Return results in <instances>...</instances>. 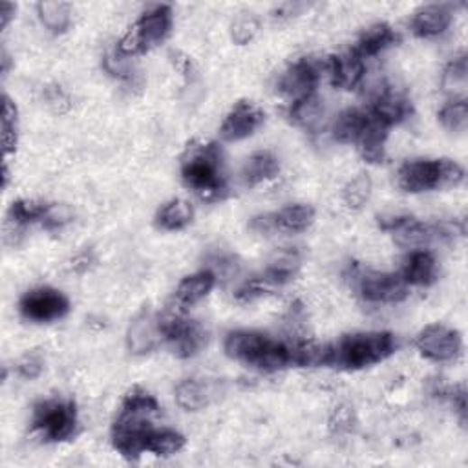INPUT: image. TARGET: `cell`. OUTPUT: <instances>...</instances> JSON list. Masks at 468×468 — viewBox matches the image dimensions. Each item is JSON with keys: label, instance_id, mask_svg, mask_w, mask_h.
Instances as JSON below:
<instances>
[{"label": "cell", "instance_id": "obj_37", "mask_svg": "<svg viewBox=\"0 0 468 468\" xmlns=\"http://www.w3.org/2000/svg\"><path fill=\"white\" fill-rule=\"evenodd\" d=\"M258 33V21L252 15H242L233 24V39L236 44H247Z\"/></svg>", "mask_w": 468, "mask_h": 468}, {"label": "cell", "instance_id": "obj_3", "mask_svg": "<svg viewBox=\"0 0 468 468\" xmlns=\"http://www.w3.org/2000/svg\"><path fill=\"white\" fill-rule=\"evenodd\" d=\"M225 353L262 372H279L293 366V344L277 341L262 331H231L225 337Z\"/></svg>", "mask_w": 468, "mask_h": 468}, {"label": "cell", "instance_id": "obj_20", "mask_svg": "<svg viewBox=\"0 0 468 468\" xmlns=\"http://www.w3.org/2000/svg\"><path fill=\"white\" fill-rule=\"evenodd\" d=\"M298 265H300L298 252L295 249H282L271 258L270 265H267V270L262 275V280L265 284H270L271 288L286 286L295 279Z\"/></svg>", "mask_w": 468, "mask_h": 468}, {"label": "cell", "instance_id": "obj_29", "mask_svg": "<svg viewBox=\"0 0 468 468\" xmlns=\"http://www.w3.org/2000/svg\"><path fill=\"white\" fill-rule=\"evenodd\" d=\"M289 117L298 124L302 126L304 130L315 133L322 128L324 124V105L322 101L315 96L311 97H306L295 105H291V110H289Z\"/></svg>", "mask_w": 468, "mask_h": 468}, {"label": "cell", "instance_id": "obj_13", "mask_svg": "<svg viewBox=\"0 0 468 468\" xmlns=\"http://www.w3.org/2000/svg\"><path fill=\"white\" fill-rule=\"evenodd\" d=\"M320 79L318 66L313 60L300 59L293 62L282 74L279 81V92L289 99L291 105L315 96L317 85Z\"/></svg>", "mask_w": 468, "mask_h": 468}, {"label": "cell", "instance_id": "obj_23", "mask_svg": "<svg viewBox=\"0 0 468 468\" xmlns=\"http://www.w3.org/2000/svg\"><path fill=\"white\" fill-rule=\"evenodd\" d=\"M397 33L395 30L390 26V24H384V23H379V24H373L370 26L357 41L353 51L362 57V59H368V57H377L381 51H384L386 48L393 46L397 42Z\"/></svg>", "mask_w": 468, "mask_h": 468}, {"label": "cell", "instance_id": "obj_36", "mask_svg": "<svg viewBox=\"0 0 468 468\" xmlns=\"http://www.w3.org/2000/svg\"><path fill=\"white\" fill-rule=\"evenodd\" d=\"M372 194V179L368 174H359L344 188V202L352 209H361Z\"/></svg>", "mask_w": 468, "mask_h": 468}, {"label": "cell", "instance_id": "obj_11", "mask_svg": "<svg viewBox=\"0 0 468 468\" xmlns=\"http://www.w3.org/2000/svg\"><path fill=\"white\" fill-rule=\"evenodd\" d=\"M416 348L428 361L452 362L461 355L463 339L455 329L443 324H432L419 333Z\"/></svg>", "mask_w": 468, "mask_h": 468}, {"label": "cell", "instance_id": "obj_27", "mask_svg": "<svg viewBox=\"0 0 468 468\" xmlns=\"http://www.w3.org/2000/svg\"><path fill=\"white\" fill-rule=\"evenodd\" d=\"M273 220H275V231L304 233L315 222V209L304 204L288 206L279 213H273Z\"/></svg>", "mask_w": 468, "mask_h": 468}, {"label": "cell", "instance_id": "obj_24", "mask_svg": "<svg viewBox=\"0 0 468 468\" xmlns=\"http://www.w3.org/2000/svg\"><path fill=\"white\" fill-rule=\"evenodd\" d=\"M280 172V163L271 152H256L243 163L242 179L249 187H256L267 179H273Z\"/></svg>", "mask_w": 468, "mask_h": 468}, {"label": "cell", "instance_id": "obj_5", "mask_svg": "<svg viewBox=\"0 0 468 468\" xmlns=\"http://www.w3.org/2000/svg\"><path fill=\"white\" fill-rule=\"evenodd\" d=\"M464 170L452 160H412L397 172V185L405 192L419 194L455 187L463 181Z\"/></svg>", "mask_w": 468, "mask_h": 468}, {"label": "cell", "instance_id": "obj_25", "mask_svg": "<svg viewBox=\"0 0 468 468\" xmlns=\"http://www.w3.org/2000/svg\"><path fill=\"white\" fill-rule=\"evenodd\" d=\"M370 121V114L359 108H348L339 114V117L333 123V138L339 143H357L362 130Z\"/></svg>", "mask_w": 468, "mask_h": 468}, {"label": "cell", "instance_id": "obj_14", "mask_svg": "<svg viewBox=\"0 0 468 468\" xmlns=\"http://www.w3.org/2000/svg\"><path fill=\"white\" fill-rule=\"evenodd\" d=\"M265 119V114L260 106H256L251 101H240L236 103L231 112L225 115L222 126H220V136L225 142H242L262 126Z\"/></svg>", "mask_w": 468, "mask_h": 468}, {"label": "cell", "instance_id": "obj_21", "mask_svg": "<svg viewBox=\"0 0 468 468\" xmlns=\"http://www.w3.org/2000/svg\"><path fill=\"white\" fill-rule=\"evenodd\" d=\"M216 286V275L211 270L194 273L190 277H185L178 289H176V300L179 306H194L199 300H204Z\"/></svg>", "mask_w": 468, "mask_h": 468}, {"label": "cell", "instance_id": "obj_30", "mask_svg": "<svg viewBox=\"0 0 468 468\" xmlns=\"http://www.w3.org/2000/svg\"><path fill=\"white\" fill-rule=\"evenodd\" d=\"M211 391L197 379H185L176 388L178 405L187 412H197L209 405Z\"/></svg>", "mask_w": 468, "mask_h": 468}, {"label": "cell", "instance_id": "obj_32", "mask_svg": "<svg viewBox=\"0 0 468 468\" xmlns=\"http://www.w3.org/2000/svg\"><path fill=\"white\" fill-rule=\"evenodd\" d=\"M48 209L50 206L42 202H33V199H17V202H14L10 207L8 220L17 227H26L35 222L42 224L44 216L48 215Z\"/></svg>", "mask_w": 468, "mask_h": 468}, {"label": "cell", "instance_id": "obj_18", "mask_svg": "<svg viewBox=\"0 0 468 468\" xmlns=\"http://www.w3.org/2000/svg\"><path fill=\"white\" fill-rule=\"evenodd\" d=\"M400 277L408 286H432L437 279V260L427 249H414L405 260Z\"/></svg>", "mask_w": 468, "mask_h": 468}, {"label": "cell", "instance_id": "obj_7", "mask_svg": "<svg viewBox=\"0 0 468 468\" xmlns=\"http://www.w3.org/2000/svg\"><path fill=\"white\" fill-rule=\"evenodd\" d=\"M172 28V10L169 6H156L143 14L119 41L117 53L121 57H133L145 53L163 42Z\"/></svg>", "mask_w": 468, "mask_h": 468}, {"label": "cell", "instance_id": "obj_26", "mask_svg": "<svg viewBox=\"0 0 468 468\" xmlns=\"http://www.w3.org/2000/svg\"><path fill=\"white\" fill-rule=\"evenodd\" d=\"M192 218H194V211H192L190 204L185 202V199L174 197L165 206H161V209L158 211L156 227L161 231L174 233V231H181L187 225H190Z\"/></svg>", "mask_w": 468, "mask_h": 468}, {"label": "cell", "instance_id": "obj_8", "mask_svg": "<svg viewBox=\"0 0 468 468\" xmlns=\"http://www.w3.org/2000/svg\"><path fill=\"white\" fill-rule=\"evenodd\" d=\"M160 327L163 341L170 344L174 355L179 359L194 357L207 343V333L196 320L183 311L170 309L160 315Z\"/></svg>", "mask_w": 468, "mask_h": 468}, {"label": "cell", "instance_id": "obj_41", "mask_svg": "<svg viewBox=\"0 0 468 468\" xmlns=\"http://www.w3.org/2000/svg\"><path fill=\"white\" fill-rule=\"evenodd\" d=\"M15 14V6L10 5V3H5L3 6H0V28L6 30L12 15Z\"/></svg>", "mask_w": 468, "mask_h": 468}, {"label": "cell", "instance_id": "obj_12", "mask_svg": "<svg viewBox=\"0 0 468 468\" xmlns=\"http://www.w3.org/2000/svg\"><path fill=\"white\" fill-rule=\"evenodd\" d=\"M381 229L391 234L393 242L405 249H425L437 234L439 229L432 227L412 216H388L381 218Z\"/></svg>", "mask_w": 468, "mask_h": 468}, {"label": "cell", "instance_id": "obj_39", "mask_svg": "<svg viewBox=\"0 0 468 468\" xmlns=\"http://www.w3.org/2000/svg\"><path fill=\"white\" fill-rule=\"evenodd\" d=\"M19 375L24 377V379H37L41 373H42V359L39 353H28L21 359L19 366Z\"/></svg>", "mask_w": 468, "mask_h": 468}, {"label": "cell", "instance_id": "obj_33", "mask_svg": "<svg viewBox=\"0 0 468 468\" xmlns=\"http://www.w3.org/2000/svg\"><path fill=\"white\" fill-rule=\"evenodd\" d=\"M185 446V437L176 432V430H154L147 441V452L160 455V457H169L178 454Z\"/></svg>", "mask_w": 468, "mask_h": 468}, {"label": "cell", "instance_id": "obj_1", "mask_svg": "<svg viewBox=\"0 0 468 468\" xmlns=\"http://www.w3.org/2000/svg\"><path fill=\"white\" fill-rule=\"evenodd\" d=\"M161 412L160 403L147 390L132 388L124 400L119 416L112 425V445L128 461H136L147 452V441L154 428V418Z\"/></svg>", "mask_w": 468, "mask_h": 468}, {"label": "cell", "instance_id": "obj_6", "mask_svg": "<svg viewBox=\"0 0 468 468\" xmlns=\"http://www.w3.org/2000/svg\"><path fill=\"white\" fill-rule=\"evenodd\" d=\"M78 407L72 399L50 397L33 407L32 427L48 443L70 441L78 434Z\"/></svg>", "mask_w": 468, "mask_h": 468}, {"label": "cell", "instance_id": "obj_31", "mask_svg": "<svg viewBox=\"0 0 468 468\" xmlns=\"http://www.w3.org/2000/svg\"><path fill=\"white\" fill-rule=\"evenodd\" d=\"M468 87V60L466 55L455 57L445 69L443 74V90L455 99H464V92Z\"/></svg>", "mask_w": 468, "mask_h": 468}, {"label": "cell", "instance_id": "obj_16", "mask_svg": "<svg viewBox=\"0 0 468 468\" xmlns=\"http://www.w3.org/2000/svg\"><path fill=\"white\" fill-rule=\"evenodd\" d=\"M410 114H412V103L403 94L393 92L390 88H384L375 96L370 112L373 119L381 121L388 128L403 123L405 119L410 117Z\"/></svg>", "mask_w": 468, "mask_h": 468}, {"label": "cell", "instance_id": "obj_34", "mask_svg": "<svg viewBox=\"0 0 468 468\" xmlns=\"http://www.w3.org/2000/svg\"><path fill=\"white\" fill-rule=\"evenodd\" d=\"M441 124L450 132H464L468 126V105L464 99H454L439 110Z\"/></svg>", "mask_w": 468, "mask_h": 468}, {"label": "cell", "instance_id": "obj_10", "mask_svg": "<svg viewBox=\"0 0 468 468\" xmlns=\"http://www.w3.org/2000/svg\"><path fill=\"white\" fill-rule=\"evenodd\" d=\"M19 309L26 320L37 324H48L69 315L70 300L64 293L53 288H37L28 291L21 298Z\"/></svg>", "mask_w": 468, "mask_h": 468}, {"label": "cell", "instance_id": "obj_40", "mask_svg": "<svg viewBox=\"0 0 468 468\" xmlns=\"http://www.w3.org/2000/svg\"><path fill=\"white\" fill-rule=\"evenodd\" d=\"M352 412L348 408H339L331 419V428H337V432L352 430Z\"/></svg>", "mask_w": 468, "mask_h": 468}, {"label": "cell", "instance_id": "obj_38", "mask_svg": "<svg viewBox=\"0 0 468 468\" xmlns=\"http://www.w3.org/2000/svg\"><path fill=\"white\" fill-rule=\"evenodd\" d=\"M74 220V213L69 206H50L48 215L42 220V227L48 231H55L70 224Z\"/></svg>", "mask_w": 468, "mask_h": 468}, {"label": "cell", "instance_id": "obj_2", "mask_svg": "<svg viewBox=\"0 0 468 468\" xmlns=\"http://www.w3.org/2000/svg\"><path fill=\"white\" fill-rule=\"evenodd\" d=\"M183 183L206 202H220L229 192L224 152L215 142H192L181 156Z\"/></svg>", "mask_w": 468, "mask_h": 468}, {"label": "cell", "instance_id": "obj_22", "mask_svg": "<svg viewBox=\"0 0 468 468\" xmlns=\"http://www.w3.org/2000/svg\"><path fill=\"white\" fill-rule=\"evenodd\" d=\"M388 133H390V128L370 115V121L357 142L359 152L364 161L381 163L384 160V147H386Z\"/></svg>", "mask_w": 468, "mask_h": 468}, {"label": "cell", "instance_id": "obj_4", "mask_svg": "<svg viewBox=\"0 0 468 468\" xmlns=\"http://www.w3.org/2000/svg\"><path fill=\"white\" fill-rule=\"evenodd\" d=\"M397 341L388 331L353 333L343 337L337 344H331V366L346 370H362L379 364L393 355Z\"/></svg>", "mask_w": 468, "mask_h": 468}, {"label": "cell", "instance_id": "obj_28", "mask_svg": "<svg viewBox=\"0 0 468 468\" xmlns=\"http://www.w3.org/2000/svg\"><path fill=\"white\" fill-rule=\"evenodd\" d=\"M37 15L46 30L51 33H64L72 23V8L60 0H42L37 5Z\"/></svg>", "mask_w": 468, "mask_h": 468}, {"label": "cell", "instance_id": "obj_42", "mask_svg": "<svg viewBox=\"0 0 468 468\" xmlns=\"http://www.w3.org/2000/svg\"><path fill=\"white\" fill-rule=\"evenodd\" d=\"M88 265H90V256L87 254V252H83L81 256H78L76 260H74V267L78 271H85V270H88Z\"/></svg>", "mask_w": 468, "mask_h": 468}, {"label": "cell", "instance_id": "obj_19", "mask_svg": "<svg viewBox=\"0 0 468 468\" xmlns=\"http://www.w3.org/2000/svg\"><path fill=\"white\" fill-rule=\"evenodd\" d=\"M452 10L446 5H427L412 17V30L418 37L432 39L443 35L452 24Z\"/></svg>", "mask_w": 468, "mask_h": 468}, {"label": "cell", "instance_id": "obj_9", "mask_svg": "<svg viewBox=\"0 0 468 468\" xmlns=\"http://www.w3.org/2000/svg\"><path fill=\"white\" fill-rule=\"evenodd\" d=\"M353 284L370 304H399L408 297V284L400 273H379L353 267Z\"/></svg>", "mask_w": 468, "mask_h": 468}, {"label": "cell", "instance_id": "obj_35", "mask_svg": "<svg viewBox=\"0 0 468 468\" xmlns=\"http://www.w3.org/2000/svg\"><path fill=\"white\" fill-rule=\"evenodd\" d=\"M3 101V145L6 156H10L17 149V106L8 96Z\"/></svg>", "mask_w": 468, "mask_h": 468}, {"label": "cell", "instance_id": "obj_17", "mask_svg": "<svg viewBox=\"0 0 468 468\" xmlns=\"http://www.w3.org/2000/svg\"><path fill=\"white\" fill-rule=\"evenodd\" d=\"M327 70L333 85L343 90H353L364 79V59L352 50L348 53L331 57L327 60Z\"/></svg>", "mask_w": 468, "mask_h": 468}, {"label": "cell", "instance_id": "obj_15", "mask_svg": "<svg viewBox=\"0 0 468 468\" xmlns=\"http://www.w3.org/2000/svg\"><path fill=\"white\" fill-rule=\"evenodd\" d=\"M163 341L161 327H160V315L143 309L136 318H133L126 331V346L133 355L151 353L160 346Z\"/></svg>", "mask_w": 468, "mask_h": 468}]
</instances>
